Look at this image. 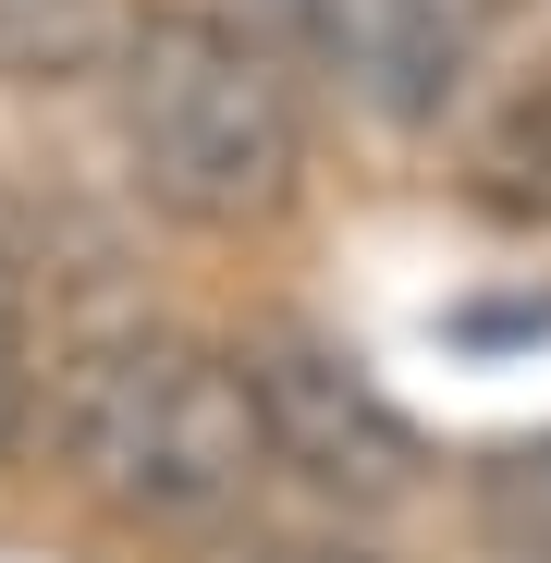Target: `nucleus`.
<instances>
[{
    "label": "nucleus",
    "mask_w": 551,
    "mask_h": 563,
    "mask_svg": "<svg viewBox=\"0 0 551 563\" xmlns=\"http://www.w3.org/2000/svg\"><path fill=\"white\" fill-rule=\"evenodd\" d=\"M111 123L135 197L184 233H257L307 197V99L295 62L245 13H197V0H147V25L111 62Z\"/></svg>",
    "instance_id": "f257e3e1"
},
{
    "label": "nucleus",
    "mask_w": 551,
    "mask_h": 563,
    "mask_svg": "<svg viewBox=\"0 0 551 563\" xmlns=\"http://www.w3.org/2000/svg\"><path fill=\"white\" fill-rule=\"evenodd\" d=\"M49 441H62L74 490L99 503V515L159 527V539L233 527V515H245V490L269 478L233 355H221V343H197V331H159V319L86 331V343L62 355Z\"/></svg>",
    "instance_id": "f03ea898"
},
{
    "label": "nucleus",
    "mask_w": 551,
    "mask_h": 563,
    "mask_svg": "<svg viewBox=\"0 0 551 563\" xmlns=\"http://www.w3.org/2000/svg\"><path fill=\"white\" fill-rule=\"evenodd\" d=\"M233 380H245V417H257V453H269V478H295L319 503H405L429 478V441L417 417L367 380V367L319 331H257L233 343Z\"/></svg>",
    "instance_id": "7ed1b4c3"
},
{
    "label": "nucleus",
    "mask_w": 551,
    "mask_h": 563,
    "mask_svg": "<svg viewBox=\"0 0 551 563\" xmlns=\"http://www.w3.org/2000/svg\"><path fill=\"white\" fill-rule=\"evenodd\" d=\"M503 0H245V25L331 74L367 123H441V99L478 74V37H491Z\"/></svg>",
    "instance_id": "20e7f679"
},
{
    "label": "nucleus",
    "mask_w": 551,
    "mask_h": 563,
    "mask_svg": "<svg viewBox=\"0 0 551 563\" xmlns=\"http://www.w3.org/2000/svg\"><path fill=\"white\" fill-rule=\"evenodd\" d=\"M147 0H0V86H86L111 74Z\"/></svg>",
    "instance_id": "39448f33"
},
{
    "label": "nucleus",
    "mask_w": 551,
    "mask_h": 563,
    "mask_svg": "<svg viewBox=\"0 0 551 563\" xmlns=\"http://www.w3.org/2000/svg\"><path fill=\"white\" fill-rule=\"evenodd\" d=\"M478 209L551 221V62L515 86V99L491 111V135H478Z\"/></svg>",
    "instance_id": "423d86ee"
},
{
    "label": "nucleus",
    "mask_w": 551,
    "mask_h": 563,
    "mask_svg": "<svg viewBox=\"0 0 551 563\" xmlns=\"http://www.w3.org/2000/svg\"><path fill=\"white\" fill-rule=\"evenodd\" d=\"M478 527L515 563H551V441H515V453L478 465Z\"/></svg>",
    "instance_id": "0eeeda50"
},
{
    "label": "nucleus",
    "mask_w": 551,
    "mask_h": 563,
    "mask_svg": "<svg viewBox=\"0 0 551 563\" xmlns=\"http://www.w3.org/2000/svg\"><path fill=\"white\" fill-rule=\"evenodd\" d=\"M25 417H37V331H25V257L0 233V453L25 441Z\"/></svg>",
    "instance_id": "6e6552de"
},
{
    "label": "nucleus",
    "mask_w": 551,
    "mask_h": 563,
    "mask_svg": "<svg viewBox=\"0 0 551 563\" xmlns=\"http://www.w3.org/2000/svg\"><path fill=\"white\" fill-rule=\"evenodd\" d=\"M233 563H381V551H367V539H307V527H295V539H245Z\"/></svg>",
    "instance_id": "1a4fd4ad"
}]
</instances>
